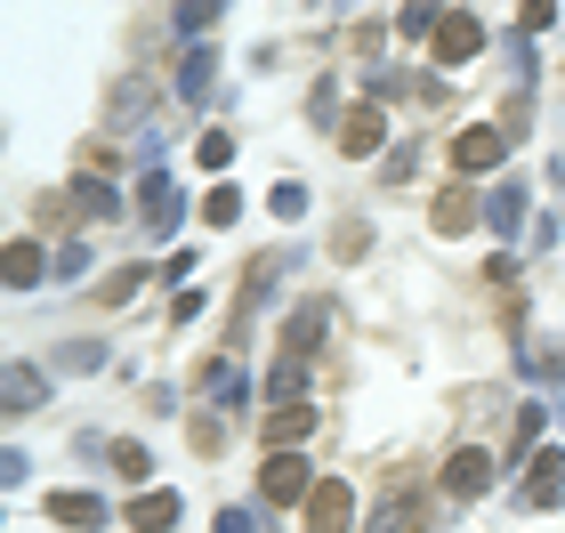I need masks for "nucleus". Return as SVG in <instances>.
I'll return each mask as SVG.
<instances>
[{"mask_svg":"<svg viewBox=\"0 0 565 533\" xmlns=\"http://www.w3.org/2000/svg\"><path fill=\"white\" fill-rule=\"evenodd\" d=\"M307 380H316V355H282V364L267 372V396L275 404H307Z\"/></svg>","mask_w":565,"mask_h":533,"instance_id":"obj_9","label":"nucleus"},{"mask_svg":"<svg viewBox=\"0 0 565 533\" xmlns=\"http://www.w3.org/2000/svg\"><path fill=\"white\" fill-rule=\"evenodd\" d=\"M501 154H509V138L493 130V121H477V130H460V138H452V162H460V170H493Z\"/></svg>","mask_w":565,"mask_h":533,"instance_id":"obj_8","label":"nucleus"},{"mask_svg":"<svg viewBox=\"0 0 565 533\" xmlns=\"http://www.w3.org/2000/svg\"><path fill=\"white\" fill-rule=\"evenodd\" d=\"M9 413H41V372L33 364H9Z\"/></svg>","mask_w":565,"mask_h":533,"instance_id":"obj_18","label":"nucleus"},{"mask_svg":"<svg viewBox=\"0 0 565 533\" xmlns=\"http://www.w3.org/2000/svg\"><path fill=\"white\" fill-rule=\"evenodd\" d=\"M267 211L275 218H307V186H299V178H282V186L267 194Z\"/></svg>","mask_w":565,"mask_h":533,"instance_id":"obj_21","label":"nucleus"},{"mask_svg":"<svg viewBox=\"0 0 565 533\" xmlns=\"http://www.w3.org/2000/svg\"><path fill=\"white\" fill-rule=\"evenodd\" d=\"M542 420H550V404H518V420H509V469L533 452V437H542Z\"/></svg>","mask_w":565,"mask_h":533,"instance_id":"obj_16","label":"nucleus"},{"mask_svg":"<svg viewBox=\"0 0 565 533\" xmlns=\"http://www.w3.org/2000/svg\"><path fill=\"white\" fill-rule=\"evenodd\" d=\"M380 138H388V114H380V97H364V106H355V114L340 121V154H355V162H364Z\"/></svg>","mask_w":565,"mask_h":533,"instance_id":"obj_6","label":"nucleus"},{"mask_svg":"<svg viewBox=\"0 0 565 533\" xmlns=\"http://www.w3.org/2000/svg\"><path fill=\"white\" fill-rule=\"evenodd\" d=\"M557 477H565V452H533V477H525L533 510H557Z\"/></svg>","mask_w":565,"mask_h":533,"instance_id":"obj_12","label":"nucleus"},{"mask_svg":"<svg viewBox=\"0 0 565 533\" xmlns=\"http://www.w3.org/2000/svg\"><path fill=\"white\" fill-rule=\"evenodd\" d=\"M65 202H73L82 218H114V211H121V194L106 186V178H73V194H65Z\"/></svg>","mask_w":565,"mask_h":533,"instance_id":"obj_14","label":"nucleus"},{"mask_svg":"<svg viewBox=\"0 0 565 533\" xmlns=\"http://www.w3.org/2000/svg\"><path fill=\"white\" fill-rule=\"evenodd\" d=\"M138 211H146V235H170V226H178V186H170V170H146V178H138Z\"/></svg>","mask_w":565,"mask_h":533,"instance_id":"obj_5","label":"nucleus"},{"mask_svg":"<svg viewBox=\"0 0 565 533\" xmlns=\"http://www.w3.org/2000/svg\"><path fill=\"white\" fill-rule=\"evenodd\" d=\"M484 226H493V235H518V226H525V178L493 186V202H484Z\"/></svg>","mask_w":565,"mask_h":533,"instance_id":"obj_11","label":"nucleus"},{"mask_svg":"<svg viewBox=\"0 0 565 533\" xmlns=\"http://www.w3.org/2000/svg\"><path fill=\"white\" fill-rule=\"evenodd\" d=\"M477 49H484V24H477L469 9H452L445 24H436V65H469Z\"/></svg>","mask_w":565,"mask_h":533,"instance_id":"obj_4","label":"nucleus"},{"mask_svg":"<svg viewBox=\"0 0 565 533\" xmlns=\"http://www.w3.org/2000/svg\"><path fill=\"white\" fill-rule=\"evenodd\" d=\"M194 162H202V170H226V162H235V138H226V130H202Z\"/></svg>","mask_w":565,"mask_h":533,"instance_id":"obj_20","label":"nucleus"},{"mask_svg":"<svg viewBox=\"0 0 565 533\" xmlns=\"http://www.w3.org/2000/svg\"><path fill=\"white\" fill-rule=\"evenodd\" d=\"M307 437H316V404H275L267 413V445L275 452H299Z\"/></svg>","mask_w":565,"mask_h":533,"instance_id":"obj_7","label":"nucleus"},{"mask_svg":"<svg viewBox=\"0 0 565 533\" xmlns=\"http://www.w3.org/2000/svg\"><path fill=\"white\" fill-rule=\"evenodd\" d=\"M114 469L121 477H146V445H114Z\"/></svg>","mask_w":565,"mask_h":533,"instance_id":"obj_27","label":"nucleus"},{"mask_svg":"<svg viewBox=\"0 0 565 533\" xmlns=\"http://www.w3.org/2000/svg\"><path fill=\"white\" fill-rule=\"evenodd\" d=\"M316 486H323V477L307 469L299 452H267V469H259V493H267V501H307Z\"/></svg>","mask_w":565,"mask_h":533,"instance_id":"obj_1","label":"nucleus"},{"mask_svg":"<svg viewBox=\"0 0 565 533\" xmlns=\"http://www.w3.org/2000/svg\"><path fill=\"white\" fill-rule=\"evenodd\" d=\"M348 518H355L348 477H323V486L307 493V533H348Z\"/></svg>","mask_w":565,"mask_h":533,"instance_id":"obj_2","label":"nucleus"},{"mask_svg":"<svg viewBox=\"0 0 565 533\" xmlns=\"http://www.w3.org/2000/svg\"><path fill=\"white\" fill-rule=\"evenodd\" d=\"M138 284H146V275H138V267H121V275H106V284H97V299H106V308H121V299H130Z\"/></svg>","mask_w":565,"mask_h":533,"instance_id":"obj_24","label":"nucleus"},{"mask_svg":"<svg viewBox=\"0 0 565 533\" xmlns=\"http://www.w3.org/2000/svg\"><path fill=\"white\" fill-rule=\"evenodd\" d=\"M41 267H49V259H41V243H24V235H17V243H9V284H17V291H33V284H41Z\"/></svg>","mask_w":565,"mask_h":533,"instance_id":"obj_17","label":"nucleus"},{"mask_svg":"<svg viewBox=\"0 0 565 533\" xmlns=\"http://www.w3.org/2000/svg\"><path fill=\"white\" fill-rule=\"evenodd\" d=\"M202 218H211V226H235V218H243V194H235V186H218L211 202H202Z\"/></svg>","mask_w":565,"mask_h":533,"instance_id":"obj_23","label":"nucleus"},{"mask_svg":"<svg viewBox=\"0 0 565 533\" xmlns=\"http://www.w3.org/2000/svg\"><path fill=\"white\" fill-rule=\"evenodd\" d=\"M323 323H331V316L316 308V299H307V308H299L291 323H282V355H316V340H323Z\"/></svg>","mask_w":565,"mask_h":533,"instance_id":"obj_13","label":"nucleus"},{"mask_svg":"<svg viewBox=\"0 0 565 533\" xmlns=\"http://www.w3.org/2000/svg\"><path fill=\"white\" fill-rule=\"evenodd\" d=\"M436 226H445V235H460V226H477V218H469V194H436Z\"/></svg>","mask_w":565,"mask_h":533,"instance_id":"obj_22","label":"nucleus"},{"mask_svg":"<svg viewBox=\"0 0 565 533\" xmlns=\"http://www.w3.org/2000/svg\"><path fill=\"white\" fill-rule=\"evenodd\" d=\"M211 396H218V404H243V396H250V372H243V364H218V372H211Z\"/></svg>","mask_w":565,"mask_h":533,"instance_id":"obj_19","label":"nucleus"},{"mask_svg":"<svg viewBox=\"0 0 565 533\" xmlns=\"http://www.w3.org/2000/svg\"><path fill=\"white\" fill-rule=\"evenodd\" d=\"M49 518H57V525H106V501H97V493H57V501H49Z\"/></svg>","mask_w":565,"mask_h":533,"instance_id":"obj_15","label":"nucleus"},{"mask_svg":"<svg viewBox=\"0 0 565 533\" xmlns=\"http://www.w3.org/2000/svg\"><path fill=\"white\" fill-rule=\"evenodd\" d=\"M550 24H557V9H550V0H533V9H518V33H550Z\"/></svg>","mask_w":565,"mask_h":533,"instance_id":"obj_25","label":"nucleus"},{"mask_svg":"<svg viewBox=\"0 0 565 533\" xmlns=\"http://www.w3.org/2000/svg\"><path fill=\"white\" fill-rule=\"evenodd\" d=\"M211 533H259V518H250V510H218Z\"/></svg>","mask_w":565,"mask_h":533,"instance_id":"obj_26","label":"nucleus"},{"mask_svg":"<svg viewBox=\"0 0 565 533\" xmlns=\"http://www.w3.org/2000/svg\"><path fill=\"white\" fill-rule=\"evenodd\" d=\"M484 486H493V452H477V445H460L452 461H445V501H477Z\"/></svg>","mask_w":565,"mask_h":533,"instance_id":"obj_3","label":"nucleus"},{"mask_svg":"<svg viewBox=\"0 0 565 533\" xmlns=\"http://www.w3.org/2000/svg\"><path fill=\"white\" fill-rule=\"evenodd\" d=\"M178 518H186V501H178V493H138V501H130V525H138V533H170Z\"/></svg>","mask_w":565,"mask_h":533,"instance_id":"obj_10","label":"nucleus"}]
</instances>
